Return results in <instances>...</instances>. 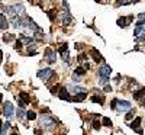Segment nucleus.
Here are the masks:
<instances>
[{
  "mask_svg": "<svg viewBox=\"0 0 145 135\" xmlns=\"http://www.w3.org/2000/svg\"><path fill=\"white\" fill-rule=\"evenodd\" d=\"M39 125L42 128H45V129H48V131H51V129H54L55 128V120L51 115H41Z\"/></svg>",
  "mask_w": 145,
  "mask_h": 135,
  "instance_id": "obj_1",
  "label": "nucleus"
},
{
  "mask_svg": "<svg viewBox=\"0 0 145 135\" xmlns=\"http://www.w3.org/2000/svg\"><path fill=\"white\" fill-rule=\"evenodd\" d=\"M6 10L12 18H16L18 15H23L25 13V6L22 3H16V4H12L9 8H6Z\"/></svg>",
  "mask_w": 145,
  "mask_h": 135,
  "instance_id": "obj_2",
  "label": "nucleus"
},
{
  "mask_svg": "<svg viewBox=\"0 0 145 135\" xmlns=\"http://www.w3.org/2000/svg\"><path fill=\"white\" fill-rule=\"evenodd\" d=\"M22 20H23V26H25L28 31L31 29V31H33V32H42V29L33 22V19H31V18L26 16V18H22Z\"/></svg>",
  "mask_w": 145,
  "mask_h": 135,
  "instance_id": "obj_3",
  "label": "nucleus"
},
{
  "mask_svg": "<svg viewBox=\"0 0 145 135\" xmlns=\"http://www.w3.org/2000/svg\"><path fill=\"white\" fill-rule=\"evenodd\" d=\"M116 110H118V112H128V110H132V105H130L128 100H118Z\"/></svg>",
  "mask_w": 145,
  "mask_h": 135,
  "instance_id": "obj_4",
  "label": "nucleus"
},
{
  "mask_svg": "<svg viewBox=\"0 0 145 135\" xmlns=\"http://www.w3.org/2000/svg\"><path fill=\"white\" fill-rule=\"evenodd\" d=\"M13 105L10 102L3 103V116H6V119H10L13 116Z\"/></svg>",
  "mask_w": 145,
  "mask_h": 135,
  "instance_id": "obj_5",
  "label": "nucleus"
},
{
  "mask_svg": "<svg viewBox=\"0 0 145 135\" xmlns=\"http://www.w3.org/2000/svg\"><path fill=\"white\" fill-rule=\"evenodd\" d=\"M52 74H54V71H52L51 68H42V70L38 71V77H39L41 80H44V81H47Z\"/></svg>",
  "mask_w": 145,
  "mask_h": 135,
  "instance_id": "obj_6",
  "label": "nucleus"
},
{
  "mask_svg": "<svg viewBox=\"0 0 145 135\" xmlns=\"http://www.w3.org/2000/svg\"><path fill=\"white\" fill-rule=\"evenodd\" d=\"M45 60H47V62H54L55 60H57V52L52 49V48H47L45 49Z\"/></svg>",
  "mask_w": 145,
  "mask_h": 135,
  "instance_id": "obj_7",
  "label": "nucleus"
},
{
  "mask_svg": "<svg viewBox=\"0 0 145 135\" xmlns=\"http://www.w3.org/2000/svg\"><path fill=\"white\" fill-rule=\"evenodd\" d=\"M71 22H72V18H71V13L70 12H62L61 13V23H62V26H70L71 25Z\"/></svg>",
  "mask_w": 145,
  "mask_h": 135,
  "instance_id": "obj_8",
  "label": "nucleus"
},
{
  "mask_svg": "<svg viewBox=\"0 0 145 135\" xmlns=\"http://www.w3.org/2000/svg\"><path fill=\"white\" fill-rule=\"evenodd\" d=\"M58 97L61 99V100H72L71 97H70V91H68V89L67 87H60V90H58Z\"/></svg>",
  "mask_w": 145,
  "mask_h": 135,
  "instance_id": "obj_9",
  "label": "nucleus"
},
{
  "mask_svg": "<svg viewBox=\"0 0 145 135\" xmlns=\"http://www.w3.org/2000/svg\"><path fill=\"white\" fill-rule=\"evenodd\" d=\"M112 73V67L107 66V64H103V66L99 68V76L100 77H109Z\"/></svg>",
  "mask_w": 145,
  "mask_h": 135,
  "instance_id": "obj_10",
  "label": "nucleus"
},
{
  "mask_svg": "<svg viewBox=\"0 0 145 135\" xmlns=\"http://www.w3.org/2000/svg\"><path fill=\"white\" fill-rule=\"evenodd\" d=\"M132 20H134V16L130 15V16H128V18H119L116 23H118V26H120V28H126Z\"/></svg>",
  "mask_w": 145,
  "mask_h": 135,
  "instance_id": "obj_11",
  "label": "nucleus"
},
{
  "mask_svg": "<svg viewBox=\"0 0 145 135\" xmlns=\"http://www.w3.org/2000/svg\"><path fill=\"white\" fill-rule=\"evenodd\" d=\"M141 122H142V119L139 116H136L135 118V120L134 122H132V124H130V128H132V129H134V131H136L138 134H142V129H141Z\"/></svg>",
  "mask_w": 145,
  "mask_h": 135,
  "instance_id": "obj_12",
  "label": "nucleus"
},
{
  "mask_svg": "<svg viewBox=\"0 0 145 135\" xmlns=\"http://www.w3.org/2000/svg\"><path fill=\"white\" fill-rule=\"evenodd\" d=\"M90 55L93 57V60L96 62H99V61H103V57L100 55V52L96 49V48H91V51H90Z\"/></svg>",
  "mask_w": 145,
  "mask_h": 135,
  "instance_id": "obj_13",
  "label": "nucleus"
},
{
  "mask_svg": "<svg viewBox=\"0 0 145 135\" xmlns=\"http://www.w3.org/2000/svg\"><path fill=\"white\" fill-rule=\"evenodd\" d=\"M68 90L71 91V93H74V95H80V93L86 91L83 87H78V86H76V84H71V86H68Z\"/></svg>",
  "mask_w": 145,
  "mask_h": 135,
  "instance_id": "obj_14",
  "label": "nucleus"
},
{
  "mask_svg": "<svg viewBox=\"0 0 145 135\" xmlns=\"http://www.w3.org/2000/svg\"><path fill=\"white\" fill-rule=\"evenodd\" d=\"M12 26H13V28H16V29H18V28H22V26H23V20H22L20 18H18V16H16V18L12 19Z\"/></svg>",
  "mask_w": 145,
  "mask_h": 135,
  "instance_id": "obj_15",
  "label": "nucleus"
},
{
  "mask_svg": "<svg viewBox=\"0 0 145 135\" xmlns=\"http://www.w3.org/2000/svg\"><path fill=\"white\" fill-rule=\"evenodd\" d=\"M19 97H20V100H23L26 105L31 103V97H29V95L26 93V91H20V93H19Z\"/></svg>",
  "mask_w": 145,
  "mask_h": 135,
  "instance_id": "obj_16",
  "label": "nucleus"
},
{
  "mask_svg": "<svg viewBox=\"0 0 145 135\" xmlns=\"http://www.w3.org/2000/svg\"><path fill=\"white\" fill-rule=\"evenodd\" d=\"M86 97H87V91H83V93L74 96V97H72V102H81V100H84Z\"/></svg>",
  "mask_w": 145,
  "mask_h": 135,
  "instance_id": "obj_17",
  "label": "nucleus"
},
{
  "mask_svg": "<svg viewBox=\"0 0 145 135\" xmlns=\"http://www.w3.org/2000/svg\"><path fill=\"white\" fill-rule=\"evenodd\" d=\"M132 95H134V99H136V100H139V99H141L142 96H145V87H142L141 90H138V91H134Z\"/></svg>",
  "mask_w": 145,
  "mask_h": 135,
  "instance_id": "obj_18",
  "label": "nucleus"
},
{
  "mask_svg": "<svg viewBox=\"0 0 145 135\" xmlns=\"http://www.w3.org/2000/svg\"><path fill=\"white\" fill-rule=\"evenodd\" d=\"M0 20H2V31H4L7 28V26H9V22H7V19L4 18V13H2V15H0Z\"/></svg>",
  "mask_w": 145,
  "mask_h": 135,
  "instance_id": "obj_19",
  "label": "nucleus"
},
{
  "mask_svg": "<svg viewBox=\"0 0 145 135\" xmlns=\"http://www.w3.org/2000/svg\"><path fill=\"white\" fill-rule=\"evenodd\" d=\"M139 25H145V13H144V12L138 15V22H136V26H139Z\"/></svg>",
  "mask_w": 145,
  "mask_h": 135,
  "instance_id": "obj_20",
  "label": "nucleus"
},
{
  "mask_svg": "<svg viewBox=\"0 0 145 135\" xmlns=\"http://www.w3.org/2000/svg\"><path fill=\"white\" fill-rule=\"evenodd\" d=\"M91 102H94V103H100V105H103V103H105V99L102 97V96H93V97H91Z\"/></svg>",
  "mask_w": 145,
  "mask_h": 135,
  "instance_id": "obj_21",
  "label": "nucleus"
},
{
  "mask_svg": "<svg viewBox=\"0 0 145 135\" xmlns=\"http://www.w3.org/2000/svg\"><path fill=\"white\" fill-rule=\"evenodd\" d=\"M134 0H118L115 3V6H125V4H130Z\"/></svg>",
  "mask_w": 145,
  "mask_h": 135,
  "instance_id": "obj_22",
  "label": "nucleus"
},
{
  "mask_svg": "<svg viewBox=\"0 0 145 135\" xmlns=\"http://www.w3.org/2000/svg\"><path fill=\"white\" fill-rule=\"evenodd\" d=\"M9 128H10V122L6 120V122L3 124V126H2V135H6V131L9 129Z\"/></svg>",
  "mask_w": 145,
  "mask_h": 135,
  "instance_id": "obj_23",
  "label": "nucleus"
},
{
  "mask_svg": "<svg viewBox=\"0 0 145 135\" xmlns=\"http://www.w3.org/2000/svg\"><path fill=\"white\" fill-rule=\"evenodd\" d=\"M15 39V35H10V33H4L3 35V41L4 42H10V41Z\"/></svg>",
  "mask_w": 145,
  "mask_h": 135,
  "instance_id": "obj_24",
  "label": "nucleus"
},
{
  "mask_svg": "<svg viewBox=\"0 0 145 135\" xmlns=\"http://www.w3.org/2000/svg\"><path fill=\"white\" fill-rule=\"evenodd\" d=\"M76 73L78 74V76H84V74L87 73V70L84 68V67H77V68H76Z\"/></svg>",
  "mask_w": 145,
  "mask_h": 135,
  "instance_id": "obj_25",
  "label": "nucleus"
},
{
  "mask_svg": "<svg viewBox=\"0 0 145 135\" xmlns=\"http://www.w3.org/2000/svg\"><path fill=\"white\" fill-rule=\"evenodd\" d=\"M26 118H28L29 120H33V119H36V115L33 110H29V112H26Z\"/></svg>",
  "mask_w": 145,
  "mask_h": 135,
  "instance_id": "obj_26",
  "label": "nucleus"
},
{
  "mask_svg": "<svg viewBox=\"0 0 145 135\" xmlns=\"http://www.w3.org/2000/svg\"><path fill=\"white\" fill-rule=\"evenodd\" d=\"M20 41L22 42H25V44L29 45V42H32V38H29V37H25L23 33H22V37H20Z\"/></svg>",
  "mask_w": 145,
  "mask_h": 135,
  "instance_id": "obj_27",
  "label": "nucleus"
},
{
  "mask_svg": "<svg viewBox=\"0 0 145 135\" xmlns=\"http://www.w3.org/2000/svg\"><path fill=\"white\" fill-rule=\"evenodd\" d=\"M55 10H48V18H49V20L51 22H54L55 20V13H54Z\"/></svg>",
  "mask_w": 145,
  "mask_h": 135,
  "instance_id": "obj_28",
  "label": "nucleus"
},
{
  "mask_svg": "<svg viewBox=\"0 0 145 135\" xmlns=\"http://www.w3.org/2000/svg\"><path fill=\"white\" fill-rule=\"evenodd\" d=\"M103 125L105 126H112V120L109 119V118H103Z\"/></svg>",
  "mask_w": 145,
  "mask_h": 135,
  "instance_id": "obj_29",
  "label": "nucleus"
},
{
  "mask_svg": "<svg viewBox=\"0 0 145 135\" xmlns=\"http://www.w3.org/2000/svg\"><path fill=\"white\" fill-rule=\"evenodd\" d=\"M16 113H18V118H19V119H23V118L26 116V113L23 112V110H20V109H19V110H18V112H16Z\"/></svg>",
  "mask_w": 145,
  "mask_h": 135,
  "instance_id": "obj_30",
  "label": "nucleus"
},
{
  "mask_svg": "<svg viewBox=\"0 0 145 135\" xmlns=\"http://www.w3.org/2000/svg\"><path fill=\"white\" fill-rule=\"evenodd\" d=\"M20 48H22V41L19 39V41H16V44H15V49H16V51H19Z\"/></svg>",
  "mask_w": 145,
  "mask_h": 135,
  "instance_id": "obj_31",
  "label": "nucleus"
},
{
  "mask_svg": "<svg viewBox=\"0 0 145 135\" xmlns=\"http://www.w3.org/2000/svg\"><path fill=\"white\" fill-rule=\"evenodd\" d=\"M62 60H64V61H68V60H70L68 51H64V52H62Z\"/></svg>",
  "mask_w": 145,
  "mask_h": 135,
  "instance_id": "obj_32",
  "label": "nucleus"
},
{
  "mask_svg": "<svg viewBox=\"0 0 145 135\" xmlns=\"http://www.w3.org/2000/svg\"><path fill=\"white\" fill-rule=\"evenodd\" d=\"M134 110H129V113H128V115H126V116H125V119H126V120H130V119H132V118H134Z\"/></svg>",
  "mask_w": 145,
  "mask_h": 135,
  "instance_id": "obj_33",
  "label": "nucleus"
},
{
  "mask_svg": "<svg viewBox=\"0 0 145 135\" xmlns=\"http://www.w3.org/2000/svg\"><path fill=\"white\" fill-rule=\"evenodd\" d=\"M100 126H102V124L99 122V120H94V122H93V128H94V129H100Z\"/></svg>",
  "mask_w": 145,
  "mask_h": 135,
  "instance_id": "obj_34",
  "label": "nucleus"
},
{
  "mask_svg": "<svg viewBox=\"0 0 145 135\" xmlns=\"http://www.w3.org/2000/svg\"><path fill=\"white\" fill-rule=\"evenodd\" d=\"M67 48H68V44H67V42H64V44L61 45V48H60V51H61V54L64 51H67Z\"/></svg>",
  "mask_w": 145,
  "mask_h": 135,
  "instance_id": "obj_35",
  "label": "nucleus"
},
{
  "mask_svg": "<svg viewBox=\"0 0 145 135\" xmlns=\"http://www.w3.org/2000/svg\"><path fill=\"white\" fill-rule=\"evenodd\" d=\"M62 6L65 8L67 12H70V6H68V2H67V0H62Z\"/></svg>",
  "mask_w": 145,
  "mask_h": 135,
  "instance_id": "obj_36",
  "label": "nucleus"
},
{
  "mask_svg": "<svg viewBox=\"0 0 145 135\" xmlns=\"http://www.w3.org/2000/svg\"><path fill=\"white\" fill-rule=\"evenodd\" d=\"M107 80H109V77H100V81H99V83H100V84H106V83H107Z\"/></svg>",
  "mask_w": 145,
  "mask_h": 135,
  "instance_id": "obj_37",
  "label": "nucleus"
},
{
  "mask_svg": "<svg viewBox=\"0 0 145 135\" xmlns=\"http://www.w3.org/2000/svg\"><path fill=\"white\" fill-rule=\"evenodd\" d=\"M86 58H87V57H86V54H80L78 57H77V60H78V61H84Z\"/></svg>",
  "mask_w": 145,
  "mask_h": 135,
  "instance_id": "obj_38",
  "label": "nucleus"
},
{
  "mask_svg": "<svg viewBox=\"0 0 145 135\" xmlns=\"http://www.w3.org/2000/svg\"><path fill=\"white\" fill-rule=\"evenodd\" d=\"M72 80H76V81H80V79H78V74H77V73H74V74H72Z\"/></svg>",
  "mask_w": 145,
  "mask_h": 135,
  "instance_id": "obj_39",
  "label": "nucleus"
},
{
  "mask_svg": "<svg viewBox=\"0 0 145 135\" xmlns=\"http://www.w3.org/2000/svg\"><path fill=\"white\" fill-rule=\"evenodd\" d=\"M76 48L77 49H83V44H76Z\"/></svg>",
  "mask_w": 145,
  "mask_h": 135,
  "instance_id": "obj_40",
  "label": "nucleus"
},
{
  "mask_svg": "<svg viewBox=\"0 0 145 135\" xmlns=\"http://www.w3.org/2000/svg\"><path fill=\"white\" fill-rule=\"evenodd\" d=\"M105 91H112V87L110 86H105Z\"/></svg>",
  "mask_w": 145,
  "mask_h": 135,
  "instance_id": "obj_41",
  "label": "nucleus"
},
{
  "mask_svg": "<svg viewBox=\"0 0 145 135\" xmlns=\"http://www.w3.org/2000/svg\"><path fill=\"white\" fill-rule=\"evenodd\" d=\"M83 67H84L86 70H89V67H90V66H89V62H84V64H83Z\"/></svg>",
  "mask_w": 145,
  "mask_h": 135,
  "instance_id": "obj_42",
  "label": "nucleus"
},
{
  "mask_svg": "<svg viewBox=\"0 0 145 135\" xmlns=\"http://www.w3.org/2000/svg\"><path fill=\"white\" fill-rule=\"evenodd\" d=\"M35 135H42V132H41V131H38V129H36V131H35Z\"/></svg>",
  "mask_w": 145,
  "mask_h": 135,
  "instance_id": "obj_43",
  "label": "nucleus"
},
{
  "mask_svg": "<svg viewBox=\"0 0 145 135\" xmlns=\"http://www.w3.org/2000/svg\"><path fill=\"white\" fill-rule=\"evenodd\" d=\"M28 2H31L32 4H36V0H28Z\"/></svg>",
  "mask_w": 145,
  "mask_h": 135,
  "instance_id": "obj_44",
  "label": "nucleus"
},
{
  "mask_svg": "<svg viewBox=\"0 0 145 135\" xmlns=\"http://www.w3.org/2000/svg\"><path fill=\"white\" fill-rule=\"evenodd\" d=\"M141 106H142V108H145V100H144V102L141 103Z\"/></svg>",
  "mask_w": 145,
  "mask_h": 135,
  "instance_id": "obj_45",
  "label": "nucleus"
},
{
  "mask_svg": "<svg viewBox=\"0 0 145 135\" xmlns=\"http://www.w3.org/2000/svg\"><path fill=\"white\" fill-rule=\"evenodd\" d=\"M94 2H102V0H94Z\"/></svg>",
  "mask_w": 145,
  "mask_h": 135,
  "instance_id": "obj_46",
  "label": "nucleus"
},
{
  "mask_svg": "<svg viewBox=\"0 0 145 135\" xmlns=\"http://www.w3.org/2000/svg\"><path fill=\"white\" fill-rule=\"evenodd\" d=\"M12 135H18V134H12Z\"/></svg>",
  "mask_w": 145,
  "mask_h": 135,
  "instance_id": "obj_47",
  "label": "nucleus"
}]
</instances>
